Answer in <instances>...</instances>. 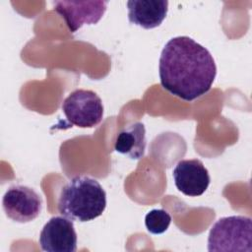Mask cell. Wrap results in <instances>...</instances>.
Wrapping results in <instances>:
<instances>
[{
	"mask_svg": "<svg viewBox=\"0 0 252 252\" xmlns=\"http://www.w3.org/2000/svg\"><path fill=\"white\" fill-rule=\"evenodd\" d=\"M158 74L164 90L183 100L192 101L211 90L217 66L206 47L189 36H176L162 48Z\"/></svg>",
	"mask_w": 252,
	"mask_h": 252,
	"instance_id": "obj_1",
	"label": "cell"
},
{
	"mask_svg": "<svg viewBox=\"0 0 252 252\" xmlns=\"http://www.w3.org/2000/svg\"><path fill=\"white\" fill-rule=\"evenodd\" d=\"M57 205L62 216L81 222L90 221L104 212L106 193L96 179L79 175L62 187Z\"/></svg>",
	"mask_w": 252,
	"mask_h": 252,
	"instance_id": "obj_2",
	"label": "cell"
},
{
	"mask_svg": "<svg viewBox=\"0 0 252 252\" xmlns=\"http://www.w3.org/2000/svg\"><path fill=\"white\" fill-rule=\"evenodd\" d=\"M208 250L252 251V220L245 216H229L219 219L211 227Z\"/></svg>",
	"mask_w": 252,
	"mask_h": 252,
	"instance_id": "obj_3",
	"label": "cell"
},
{
	"mask_svg": "<svg viewBox=\"0 0 252 252\" xmlns=\"http://www.w3.org/2000/svg\"><path fill=\"white\" fill-rule=\"evenodd\" d=\"M62 111L72 125L80 128H93L102 120L103 104L94 92L79 89L64 99Z\"/></svg>",
	"mask_w": 252,
	"mask_h": 252,
	"instance_id": "obj_4",
	"label": "cell"
},
{
	"mask_svg": "<svg viewBox=\"0 0 252 252\" xmlns=\"http://www.w3.org/2000/svg\"><path fill=\"white\" fill-rule=\"evenodd\" d=\"M3 210L6 216L20 223L35 220L42 208L41 197L31 187L14 185L3 196Z\"/></svg>",
	"mask_w": 252,
	"mask_h": 252,
	"instance_id": "obj_5",
	"label": "cell"
},
{
	"mask_svg": "<svg viewBox=\"0 0 252 252\" xmlns=\"http://www.w3.org/2000/svg\"><path fill=\"white\" fill-rule=\"evenodd\" d=\"M54 11L65 21L71 32L84 25H95L104 15L107 1H55Z\"/></svg>",
	"mask_w": 252,
	"mask_h": 252,
	"instance_id": "obj_6",
	"label": "cell"
},
{
	"mask_svg": "<svg viewBox=\"0 0 252 252\" xmlns=\"http://www.w3.org/2000/svg\"><path fill=\"white\" fill-rule=\"evenodd\" d=\"M38 242L43 251L75 252L77 233L73 220L61 216L52 217L42 227Z\"/></svg>",
	"mask_w": 252,
	"mask_h": 252,
	"instance_id": "obj_7",
	"label": "cell"
},
{
	"mask_svg": "<svg viewBox=\"0 0 252 252\" xmlns=\"http://www.w3.org/2000/svg\"><path fill=\"white\" fill-rule=\"evenodd\" d=\"M176 188L186 196H201L208 189L211 177L200 159H181L172 171Z\"/></svg>",
	"mask_w": 252,
	"mask_h": 252,
	"instance_id": "obj_8",
	"label": "cell"
},
{
	"mask_svg": "<svg viewBox=\"0 0 252 252\" xmlns=\"http://www.w3.org/2000/svg\"><path fill=\"white\" fill-rule=\"evenodd\" d=\"M130 23L150 30L160 26L167 15L166 0H130L127 2Z\"/></svg>",
	"mask_w": 252,
	"mask_h": 252,
	"instance_id": "obj_9",
	"label": "cell"
},
{
	"mask_svg": "<svg viewBox=\"0 0 252 252\" xmlns=\"http://www.w3.org/2000/svg\"><path fill=\"white\" fill-rule=\"evenodd\" d=\"M147 146L146 128L141 122H135L121 130L115 140L114 150L131 159H140L145 156Z\"/></svg>",
	"mask_w": 252,
	"mask_h": 252,
	"instance_id": "obj_10",
	"label": "cell"
},
{
	"mask_svg": "<svg viewBox=\"0 0 252 252\" xmlns=\"http://www.w3.org/2000/svg\"><path fill=\"white\" fill-rule=\"evenodd\" d=\"M171 222L170 215L163 209H154L145 217V225L149 232L161 234L165 232Z\"/></svg>",
	"mask_w": 252,
	"mask_h": 252,
	"instance_id": "obj_11",
	"label": "cell"
}]
</instances>
